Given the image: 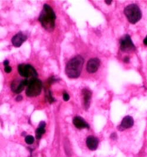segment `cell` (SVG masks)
I'll return each mask as SVG.
<instances>
[{"instance_id": "24", "label": "cell", "mask_w": 147, "mask_h": 157, "mask_svg": "<svg viewBox=\"0 0 147 157\" xmlns=\"http://www.w3.org/2000/svg\"><path fill=\"white\" fill-rule=\"evenodd\" d=\"M144 157H147V148L145 149V152H144Z\"/></svg>"}, {"instance_id": "8", "label": "cell", "mask_w": 147, "mask_h": 157, "mask_svg": "<svg viewBox=\"0 0 147 157\" xmlns=\"http://www.w3.org/2000/svg\"><path fill=\"white\" fill-rule=\"evenodd\" d=\"M100 65V60L97 58H91L88 61L86 64V71L91 74L97 71Z\"/></svg>"}, {"instance_id": "9", "label": "cell", "mask_w": 147, "mask_h": 157, "mask_svg": "<svg viewBox=\"0 0 147 157\" xmlns=\"http://www.w3.org/2000/svg\"><path fill=\"white\" fill-rule=\"evenodd\" d=\"M134 121L133 118L131 116L127 115L125 116L123 119L121 124L118 127V129L120 131H123L125 129L131 128L134 125Z\"/></svg>"}, {"instance_id": "22", "label": "cell", "mask_w": 147, "mask_h": 157, "mask_svg": "<svg viewBox=\"0 0 147 157\" xmlns=\"http://www.w3.org/2000/svg\"><path fill=\"white\" fill-rule=\"evenodd\" d=\"M143 43H144V44L145 45H147V37H145V38L144 39V41H143Z\"/></svg>"}, {"instance_id": "18", "label": "cell", "mask_w": 147, "mask_h": 157, "mask_svg": "<svg viewBox=\"0 0 147 157\" xmlns=\"http://www.w3.org/2000/svg\"><path fill=\"white\" fill-rule=\"evenodd\" d=\"M110 138L113 140H116L117 139V134H116V133H112L111 135H110Z\"/></svg>"}, {"instance_id": "19", "label": "cell", "mask_w": 147, "mask_h": 157, "mask_svg": "<svg viewBox=\"0 0 147 157\" xmlns=\"http://www.w3.org/2000/svg\"><path fill=\"white\" fill-rule=\"evenodd\" d=\"M130 58L128 57H125V58H124V60H123V61H124V62L125 63H128L129 62H130Z\"/></svg>"}, {"instance_id": "3", "label": "cell", "mask_w": 147, "mask_h": 157, "mask_svg": "<svg viewBox=\"0 0 147 157\" xmlns=\"http://www.w3.org/2000/svg\"><path fill=\"white\" fill-rule=\"evenodd\" d=\"M124 14L131 24L137 23L141 18L142 14L139 7L135 4L127 6L124 9Z\"/></svg>"}, {"instance_id": "14", "label": "cell", "mask_w": 147, "mask_h": 157, "mask_svg": "<svg viewBox=\"0 0 147 157\" xmlns=\"http://www.w3.org/2000/svg\"><path fill=\"white\" fill-rule=\"evenodd\" d=\"M46 125V123L44 121H41L39 124V127L35 131L36 138L37 140H39L41 138L42 135L46 133L45 127Z\"/></svg>"}, {"instance_id": "15", "label": "cell", "mask_w": 147, "mask_h": 157, "mask_svg": "<svg viewBox=\"0 0 147 157\" xmlns=\"http://www.w3.org/2000/svg\"><path fill=\"white\" fill-rule=\"evenodd\" d=\"M25 142L27 144L31 145L32 144L33 142H34V138L32 135H27L25 138Z\"/></svg>"}, {"instance_id": "17", "label": "cell", "mask_w": 147, "mask_h": 157, "mask_svg": "<svg viewBox=\"0 0 147 157\" xmlns=\"http://www.w3.org/2000/svg\"><path fill=\"white\" fill-rule=\"evenodd\" d=\"M12 71V68L8 65H6V66H4V71L6 73H11Z\"/></svg>"}, {"instance_id": "5", "label": "cell", "mask_w": 147, "mask_h": 157, "mask_svg": "<svg viewBox=\"0 0 147 157\" xmlns=\"http://www.w3.org/2000/svg\"><path fill=\"white\" fill-rule=\"evenodd\" d=\"M18 71L20 75L28 80L36 78L38 76L35 69L30 64H20L18 67Z\"/></svg>"}, {"instance_id": "11", "label": "cell", "mask_w": 147, "mask_h": 157, "mask_svg": "<svg viewBox=\"0 0 147 157\" xmlns=\"http://www.w3.org/2000/svg\"><path fill=\"white\" fill-rule=\"evenodd\" d=\"M72 122L75 127L78 129L90 128V125H88V124L81 117L77 116L74 117Z\"/></svg>"}, {"instance_id": "16", "label": "cell", "mask_w": 147, "mask_h": 157, "mask_svg": "<svg viewBox=\"0 0 147 157\" xmlns=\"http://www.w3.org/2000/svg\"><path fill=\"white\" fill-rule=\"evenodd\" d=\"M63 99L65 101H67L70 99V96H69L68 94L65 91L64 92V93H63Z\"/></svg>"}, {"instance_id": "20", "label": "cell", "mask_w": 147, "mask_h": 157, "mask_svg": "<svg viewBox=\"0 0 147 157\" xmlns=\"http://www.w3.org/2000/svg\"><path fill=\"white\" fill-rule=\"evenodd\" d=\"M23 99V97L21 96V95H18V97H17L16 98V100L17 101H20Z\"/></svg>"}, {"instance_id": "12", "label": "cell", "mask_w": 147, "mask_h": 157, "mask_svg": "<svg viewBox=\"0 0 147 157\" xmlns=\"http://www.w3.org/2000/svg\"><path fill=\"white\" fill-rule=\"evenodd\" d=\"M86 144L87 147L91 151H95L97 150L98 145V140L94 136H89L87 137L86 140Z\"/></svg>"}, {"instance_id": "23", "label": "cell", "mask_w": 147, "mask_h": 157, "mask_svg": "<svg viewBox=\"0 0 147 157\" xmlns=\"http://www.w3.org/2000/svg\"><path fill=\"white\" fill-rule=\"evenodd\" d=\"M105 2L106 4H107L108 5H109V4H111L112 1H105Z\"/></svg>"}, {"instance_id": "1", "label": "cell", "mask_w": 147, "mask_h": 157, "mask_svg": "<svg viewBox=\"0 0 147 157\" xmlns=\"http://www.w3.org/2000/svg\"><path fill=\"white\" fill-rule=\"evenodd\" d=\"M56 16L53 9L49 5L44 4L42 11L39 16V21L48 31H52L55 28Z\"/></svg>"}, {"instance_id": "2", "label": "cell", "mask_w": 147, "mask_h": 157, "mask_svg": "<svg viewBox=\"0 0 147 157\" xmlns=\"http://www.w3.org/2000/svg\"><path fill=\"white\" fill-rule=\"evenodd\" d=\"M84 59L77 55L70 60L65 67V73L70 78H77L81 73Z\"/></svg>"}, {"instance_id": "10", "label": "cell", "mask_w": 147, "mask_h": 157, "mask_svg": "<svg viewBox=\"0 0 147 157\" xmlns=\"http://www.w3.org/2000/svg\"><path fill=\"white\" fill-rule=\"evenodd\" d=\"M27 37L22 32H19L12 38L11 42L13 45L16 47H20L27 40Z\"/></svg>"}, {"instance_id": "21", "label": "cell", "mask_w": 147, "mask_h": 157, "mask_svg": "<svg viewBox=\"0 0 147 157\" xmlns=\"http://www.w3.org/2000/svg\"><path fill=\"white\" fill-rule=\"evenodd\" d=\"M3 64H4V66L8 65V64H9V61H8V60H5V61H4V62H3Z\"/></svg>"}, {"instance_id": "4", "label": "cell", "mask_w": 147, "mask_h": 157, "mask_svg": "<svg viewBox=\"0 0 147 157\" xmlns=\"http://www.w3.org/2000/svg\"><path fill=\"white\" fill-rule=\"evenodd\" d=\"M42 88V83L39 79L33 78L26 89V95L29 97H34L40 94Z\"/></svg>"}, {"instance_id": "13", "label": "cell", "mask_w": 147, "mask_h": 157, "mask_svg": "<svg viewBox=\"0 0 147 157\" xmlns=\"http://www.w3.org/2000/svg\"><path fill=\"white\" fill-rule=\"evenodd\" d=\"M83 96H84V107L85 110H88L90 105V101L91 98L92 96V92L90 90H88L86 88H84L82 91Z\"/></svg>"}, {"instance_id": "6", "label": "cell", "mask_w": 147, "mask_h": 157, "mask_svg": "<svg viewBox=\"0 0 147 157\" xmlns=\"http://www.w3.org/2000/svg\"><path fill=\"white\" fill-rule=\"evenodd\" d=\"M119 45L121 50L124 52H129L134 50L135 48V45L132 41L131 38L128 34L121 38L119 41Z\"/></svg>"}, {"instance_id": "7", "label": "cell", "mask_w": 147, "mask_h": 157, "mask_svg": "<svg viewBox=\"0 0 147 157\" xmlns=\"http://www.w3.org/2000/svg\"><path fill=\"white\" fill-rule=\"evenodd\" d=\"M25 86L26 84L24 80H14L11 82V89L13 92L20 94L23 91Z\"/></svg>"}]
</instances>
